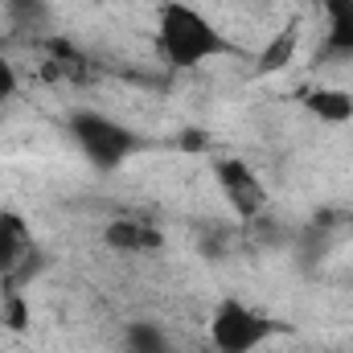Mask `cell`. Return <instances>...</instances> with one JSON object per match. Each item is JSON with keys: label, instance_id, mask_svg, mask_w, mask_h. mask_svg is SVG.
Instances as JSON below:
<instances>
[{"label": "cell", "instance_id": "cell-1", "mask_svg": "<svg viewBox=\"0 0 353 353\" xmlns=\"http://www.w3.org/2000/svg\"><path fill=\"white\" fill-rule=\"evenodd\" d=\"M157 50L173 70H197V66L230 54V41L189 0H165L157 8Z\"/></svg>", "mask_w": 353, "mask_h": 353}, {"label": "cell", "instance_id": "cell-2", "mask_svg": "<svg viewBox=\"0 0 353 353\" xmlns=\"http://www.w3.org/2000/svg\"><path fill=\"white\" fill-rule=\"evenodd\" d=\"M288 333H292L288 321L271 316V312L247 304V300H222L210 312V325H205V337H210L214 353H259L267 341L288 337Z\"/></svg>", "mask_w": 353, "mask_h": 353}, {"label": "cell", "instance_id": "cell-3", "mask_svg": "<svg viewBox=\"0 0 353 353\" xmlns=\"http://www.w3.org/2000/svg\"><path fill=\"white\" fill-rule=\"evenodd\" d=\"M70 140L79 144V152L87 157L90 169H99V173H111V169H119L128 157H136L140 152V136L128 128V123H119V119H111V115H103V111H74L70 115Z\"/></svg>", "mask_w": 353, "mask_h": 353}, {"label": "cell", "instance_id": "cell-4", "mask_svg": "<svg viewBox=\"0 0 353 353\" xmlns=\"http://www.w3.org/2000/svg\"><path fill=\"white\" fill-rule=\"evenodd\" d=\"M37 267V239L17 210H0V283L4 292H21V279Z\"/></svg>", "mask_w": 353, "mask_h": 353}, {"label": "cell", "instance_id": "cell-5", "mask_svg": "<svg viewBox=\"0 0 353 353\" xmlns=\"http://www.w3.org/2000/svg\"><path fill=\"white\" fill-rule=\"evenodd\" d=\"M214 181H218L222 197L230 201V210H239L243 218H255L267 210V185L247 161H239V157L214 161Z\"/></svg>", "mask_w": 353, "mask_h": 353}, {"label": "cell", "instance_id": "cell-6", "mask_svg": "<svg viewBox=\"0 0 353 353\" xmlns=\"http://www.w3.org/2000/svg\"><path fill=\"white\" fill-rule=\"evenodd\" d=\"M103 243L111 251H123V255H148V251L165 247V234L152 222H144V218H115L103 230Z\"/></svg>", "mask_w": 353, "mask_h": 353}, {"label": "cell", "instance_id": "cell-7", "mask_svg": "<svg viewBox=\"0 0 353 353\" xmlns=\"http://www.w3.org/2000/svg\"><path fill=\"white\" fill-rule=\"evenodd\" d=\"M300 107L321 123H353V94L345 87H304Z\"/></svg>", "mask_w": 353, "mask_h": 353}, {"label": "cell", "instance_id": "cell-8", "mask_svg": "<svg viewBox=\"0 0 353 353\" xmlns=\"http://www.w3.org/2000/svg\"><path fill=\"white\" fill-rule=\"evenodd\" d=\"M296 50H300V21H288L283 29H275V33L267 37L263 54H259V62H255V74H259V79H271V74L288 70L292 58H296Z\"/></svg>", "mask_w": 353, "mask_h": 353}, {"label": "cell", "instance_id": "cell-9", "mask_svg": "<svg viewBox=\"0 0 353 353\" xmlns=\"http://www.w3.org/2000/svg\"><path fill=\"white\" fill-rule=\"evenodd\" d=\"M325 46L337 58H353V0H325Z\"/></svg>", "mask_w": 353, "mask_h": 353}, {"label": "cell", "instance_id": "cell-10", "mask_svg": "<svg viewBox=\"0 0 353 353\" xmlns=\"http://www.w3.org/2000/svg\"><path fill=\"white\" fill-rule=\"evenodd\" d=\"M123 353H181L173 337L152 321H132L123 329Z\"/></svg>", "mask_w": 353, "mask_h": 353}, {"label": "cell", "instance_id": "cell-11", "mask_svg": "<svg viewBox=\"0 0 353 353\" xmlns=\"http://www.w3.org/2000/svg\"><path fill=\"white\" fill-rule=\"evenodd\" d=\"M0 325L8 333H25L29 329V300L21 292H4L0 296Z\"/></svg>", "mask_w": 353, "mask_h": 353}, {"label": "cell", "instance_id": "cell-12", "mask_svg": "<svg viewBox=\"0 0 353 353\" xmlns=\"http://www.w3.org/2000/svg\"><path fill=\"white\" fill-rule=\"evenodd\" d=\"M12 94H17V70H12V62L0 58V107H4Z\"/></svg>", "mask_w": 353, "mask_h": 353}, {"label": "cell", "instance_id": "cell-13", "mask_svg": "<svg viewBox=\"0 0 353 353\" xmlns=\"http://www.w3.org/2000/svg\"><path fill=\"white\" fill-rule=\"evenodd\" d=\"M0 4H12V8H29L33 0H0Z\"/></svg>", "mask_w": 353, "mask_h": 353}]
</instances>
